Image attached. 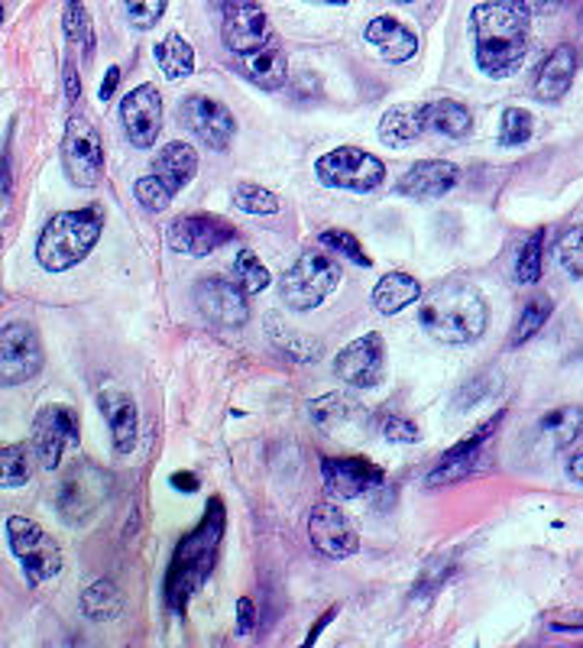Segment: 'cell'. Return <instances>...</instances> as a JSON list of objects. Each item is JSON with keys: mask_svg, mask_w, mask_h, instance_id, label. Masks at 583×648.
I'll return each instance as SVG.
<instances>
[{"mask_svg": "<svg viewBox=\"0 0 583 648\" xmlns=\"http://www.w3.org/2000/svg\"><path fill=\"white\" fill-rule=\"evenodd\" d=\"M574 76H577V49L574 46H557L539 69V78H535V98L542 104H557L571 84H574Z\"/></svg>", "mask_w": 583, "mask_h": 648, "instance_id": "obj_22", "label": "cell"}, {"mask_svg": "<svg viewBox=\"0 0 583 648\" xmlns=\"http://www.w3.org/2000/svg\"><path fill=\"white\" fill-rule=\"evenodd\" d=\"M422 133H428L425 104H395L380 117V137L395 150L415 143Z\"/></svg>", "mask_w": 583, "mask_h": 648, "instance_id": "obj_26", "label": "cell"}, {"mask_svg": "<svg viewBox=\"0 0 583 648\" xmlns=\"http://www.w3.org/2000/svg\"><path fill=\"white\" fill-rule=\"evenodd\" d=\"M318 243L324 247V250H331V253H338V257H344L350 263H356V267L370 269L373 267V260H370V253L363 250V243L350 233V230H324L321 237H318Z\"/></svg>", "mask_w": 583, "mask_h": 648, "instance_id": "obj_39", "label": "cell"}, {"mask_svg": "<svg viewBox=\"0 0 583 648\" xmlns=\"http://www.w3.org/2000/svg\"><path fill=\"white\" fill-rule=\"evenodd\" d=\"M270 325H267V331H270V341L282 350V353H289V357H295V360H318L321 357V343L311 341V338H302V335H292L289 328L282 331V325L275 321V315L267 318Z\"/></svg>", "mask_w": 583, "mask_h": 648, "instance_id": "obj_36", "label": "cell"}, {"mask_svg": "<svg viewBox=\"0 0 583 648\" xmlns=\"http://www.w3.org/2000/svg\"><path fill=\"white\" fill-rule=\"evenodd\" d=\"M425 127L431 133H441V137H448V140H466L470 130H473V114L466 111L461 101H454V98L428 101Z\"/></svg>", "mask_w": 583, "mask_h": 648, "instance_id": "obj_29", "label": "cell"}, {"mask_svg": "<svg viewBox=\"0 0 583 648\" xmlns=\"http://www.w3.org/2000/svg\"><path fill=\"white\" fill-rule=\"evenodd\" d=\"M532 13H551V10H557L561 3H567V0H522Z\"/></svg>", "mask_w": 583, "mask_h": 648, "instance_id": "obj_51", "label": "cell"}, {"mask_svg": "<svg viewBox=\"0 0 583 648\" xmlns=\"http://www.w3.org/2000/svg\"><path fill=\"white\" fill-rule=\"evenodd\" d=\"M422 328L438 343L448 347H466V343L480 341L490 321V308L486 299L480 296L476 286H470L464 279H448L441 286L431 289L425 302H422Z\"/></svg>", "mask_w": 583, "mask_h": 648, "instance_id": "obj_2", "label": "cell"}, {"mask_svg": "<svg viewBox=\"0 0 583 648\" xmlns=\"http://www.w3.org/2000/svg\"><path fill=\"white\" fill-rule=\"evenodd\" d=\"M334 616H338V607H331V610H328V612H324V616H321V619H318V626H314V629H311V632H309V639H305V646H314V642H318V632H321V629H324V626H328V622H331Z\"/></svg>", "mask_w": 583, "mask_h": 648, "instance_id": "obj_52", "label": "cell"}, {"mask_svg": "<svg viewBox=\"0 0 583 648\" xmlns=\"http://www.w3.org/2000/svg\"><path fill=\"white\" fill-rule=\"evenodd\" d=\"M30 451L23 445H0V487H23L30 483Z\"/></svg>", "mask_w": 583, "mask_h": 648, "instance_id": "obj_35", "label": "cell"}, {"mask_svg": "<svg viewBox=\"0 0 583 648\" xmlns=\"http://www.w3.org/2000/svg\"><path fill=\"white\" fill-rule=\"evenodd\" d=\"M380 435H383L386 441H399V445H412V441L422 438V431H419L415 421L405 419V416H395V412L380 419Z\"/></svg>", "mask_w": 583, "mask_h": 648, "instance_id": "obj_45", "label": "cell"}, {"mask_svg": "<svg viewBox=\"0 0 583 648\" xmlns=\"http://www.w3.org/2000/svg\"><path fill=\"white\" fill-rule=\"evenodd\" d=\"M66 94H69V101H76L78 94H81V81H78L76 69H72V66L66 69Z\"/></svg>", "mask_w": 583, "mask_h": 648, "instance_id": "obj_53", "label": "cell"}, {"mask_svg": "<svg viewBox=\"0 0 583 648\" xmlns=\"http://www.w3.org/2000/svg\"><path fill=\"white\" fill-rule=\"evenodd\" d=\"M461 182V169L454 162H444V159H425V162H415L405 169V176L395 182V191L405 195V198H441Z\"/></svg>", "mask_w": 583, "mask_h": 648, "instance_id": "obj_21", "label": "cell"}, {"mask_svg": "<svg viewBox=\"0 0 583 648\" xmlns=\"http://www.w3.org/2000/svg\"><path fill=\"white\" fill-rule=\"evenodd\" d=\"M169 0H127V20L137 30H153L155 23L162 20Z\"/></svg>", "mask_w": 583, "mask_h": 648, "instance_id": "obj_44", "label": "cell"}, {"mask_svg": "<svg viewBox=\"0 0 583 648\" xmlns=\"http://www.w3.org/2000/svg\"><path fill=\"white\" fill-rule=\"evenodd\" d=\"M470 30L476 39V66L490 78L519 72L532 42V10L522 0H486L473 7Z\"/></svg>", "mask_w": 583, "mask_h": 648, "instance_id": "obj_1", "label": "cell"}, {"mask_svg": "<svg viewBox=\"0 0 583 648\" xmlns=\"http://www.w3.org/2000/svg\"><path fill=\"white\" fill-rule=\"evenodd\" d=\"M120 127H123L127 140L137 150L155 147V140L162 133V98H159L155 84H140V88L123 94V101H120Z\"/></svg>", "mask_w": 583, "mask_h": 648, "instance_id": "obj_15", "label": "cell"}, {"mask_svg": "<svg viewBox=\"0 0 583 648\" xmlns=\"http://www.w3.org/2000/svg\"><path fill=\"white\" fill-rule=\"evenodd\" d=\"M123 607V597L111 580H94L84 594H81V610L88 619H111Z\"/></svg>", "mask_w": 583, "mask_h": 648, "instance_id": "obj_33", "label": "cell"}, {"mask_svg": "<svg viewBox=\"0 0 583 648\" xmlns=\"http://www.w3.org/2000/svg\"><path fill=\"white\" fill-rule=\"evenodd\" d=\"M366 42L380 49V56L399 66V62H409L415 52H419V37L395 17H376L370 20L366 27Z\"/></svg>", "mask_w": 583, "mask_h": 648, "instance_id": "obj_23", "label": "cell"}, {"mask_svg": "<svg viewBox=\"0 0 583 648\" xmlns=\"http://www.w3.org/2000/svg\"><path fill=\"white\" fill-rule=\"evenodd\" d=\"M535 133V117L525 108H505L500 123V143L503 147H525Z\"/></svg>", "mask_w": 583, "mask_h": 648, "instance_id": "obj_40", "label": "cell"}, {"mask_svg": "<svg viewBox=\"0 0 583 648\" xmlns=\"http://www.w3.org/2000/svg\"><path fill=\"white\" fill-rule=\"evenodd\" d=\"M583 428V409L577 406H561L554 412H547L542 421H539V431L542 438H547L551 448H567Z\"/></svg>", "mask_w": 583, "mask_h": 648, "instance_id": "obj_31", "label": "cell"}, {"mask_svg": "<svg viewBox=\"0 0 583 648\" xmlns=\"http://www.w3.org/2000/svg\"><path fill=\"white\" fill-rule=\"evenodd\" d=\"M419 299H422V286L409 272H386L376 282V289H373V306H376L380 315H386V318L389 315L405 311L409 306H415Z\"/></svg>", "mask_w": 583, "mask_h": 648, "instance_id": "obj_28", "label": "cell"}, {"mask_svg": "<svg viewBox=\"0 0 583 648\" xmlns=\"http://www.w3.org/2000/svg\"><path fill=\"white\" fill-rule=\"evenodd\" d=\"M557 263L571 279H583V228H571L557 240Z\"/></svg>", "mask_w": 583, "mask_h": 648, "instance_id": "obj_43", "label": "cell"}, {"mask_svg": "<svg viewBox=\"0 0 583 648\" xmlns=\"http://www.w3.org/2000/svg\"><path fill=\"white\" fill-rule=\"evenodd\" d=\"M221 535H224V506H221V499H211V509L204 512L201 526L189 538H182V545L175 548V561L169 571V584H165V597H169L172 612L185 610L194 590L208 580V574L214 568Z\"/></svg>", "mask_w": 583, "mask_h": 648, "instance_id": "obj_3", "label": "cell"}, {"mask_svg": "<svg viewBox=\"0 0 583 648\" xmlns=\"http://www.w3.org/2000/svg\"><path fill=\"white\" fill-rule=\"evenodd\" d=\"M69 445H78V416L69 406H46L33 421V455L42 470H56Z\"/></svg>", "mask_w": 583, "mask_h": 648, "instance_id": "obj_14", "label": "cell"}, {"mask_svg": "<svg viewBox=\"0 0 583 648\" xmlns=\"http://www.w3.org/2000/svg\"><path fill=\"white\" fill-rule=\"evenodd\" d=\"M344 269L338 260H331L321 247H309L299 253V260L282 272L279 296L285 308L292 311H311L318 308L338 286H341Z\"/></svg>", "mask_w": 583, "mask_h": 648, "instance_id": "obj_5", "label": "cell"}, {"mask_svg": "<svg viewBox=\"0 0 583 648\" xmlns=\"http://www.w3.org/2000/svg\"><path fill=\"white\" fill-rule=\"evenodd\" d=\"M101 412L108 416V425H111V441H114L117 455H130L137 445V421H140L137 402L120 389H104Z\"/></svg>", "mask_w": 583, "mask_h": 648, "instance_id": "obj_25", "label": "cell"}, {"mask_svg": "<svg viewBox=\"0 0 583 648\" xmlns=\"http://www.w3.org/2000/svg\"><path fill=\"white\" fill-rule=\"evenodd\" d=\"M237 240V228L218 215H189L169 228V247L185 257H208Z\"/></svg>", "mask_w": 583, "mask_h": 648, "instance_id": "obj_16", "label": "cell"}, {"mask_svg": "<svg viewBox=\"0 0 583 648\" xmlns=\"http://www.w3.org/2000/svg\"><path fill=\"white\" fill-rule=\"evenodd\" d=\"M98 240H101V215L94 208L62 211L39 233V267L49 269V272H66V269L78 267L94 250Z\"/></svg>", "mask_w": 583, "mask_h": 648, "instance_id": "obj_4", "label": "cell"}, {"mask_svg": "<svg viewBox=\"0 0 583 648\" xmlns=\"http://www.w3.org/2000/svg\"><path fill=\"white\" fill-rule=\"evenodd\" d=\"M117 84H120V69H117V66H111V69H108V76H104V81H101V91H98V98H101V101H111V98H114Z\"/></svg>", "mask_w": 583, "mask_h": 648, "instance_id": "obj_50", "label": "cell"}, {"mask_svg": "<svg viewBox=\"0 0 583 648\" xmlns=\"http://www.w3.org/2000/svg\"><path fill=\"white\" fill-rule=\"evenodd\" d=\"M551 632H583V610H567L557 616H547Z\"/></svg>", "mask_w": 583, "mask_h": 648, "instance_id": "obj_47", "label": "cell"}, {"mask_svg": "<svg viewBox=\"0 0 583 648\" xmlns=\"http://www.w3.org/2000/svg\"><path fill=\"white\" fill-rule=\"evenodd\" d=\"M309 412H311V421H314L318 428L331 431L334 425L348 421V416L353 412V399L344 396V392H328V396H321V399H314V402H311Z\"/></svg>", "mask_w": 583, "mask_h": 648, "instance_id": "obj_37", "label": "cell"}, {"mask_svg": "<svg viewBox=\"0 0 583 648\" xmlns=\"http://www.w3.org/2000/svg\"><path fill=\"white\" fill-rule=\"evenodd\" d=\"M66 30H69V37L76 39V42H88L91 46V27H88L81 0H66Z\"/></svg>", "mask_w": 583, "mask_h": 648, "instance_id": "obj_46", "label": "cell"}, {"mask_svg": "<svg viewBox=\"0 0 583 648\" xmlns=\"http://www.w3.org/2000/svg\"><path fill=\"white\" fill-rule=\"evenodd\" d=\"M221 37H224V46L231 49L233 56H250L257 52L270 33V20L263 13L260 3H240V7H231L224 13V27H221Z\"/></svg>", "mask_w": 583, "mask_h": 648, "instance_id": "obj_20", "label": "cell"}, {"mask_svg": "<svg viewBox=\"0 0 583 648\" xmlns=\"http://www.w3.org/2000/svg\"><path fill=\"white\" fill-rule=\"evenodd\" d=\"M172 487H175V490H189V494H194V490H198V480H194V473H175V477H172Z\"/></svg>", "mask_w": 583, "mask_h": 648, "instance_id": "obj_54", "label": "cell"}, {"mask_svg": "<svg viewBox=\"0 0 583 648\" xmlns=\"http://www.w3.org/2000/svg\"><path fill=\"white\" fill-rule=\"evenodd\" d=\"M551 311H554V302H551L547 296L529 299V306L522 308V315H519V321H515V328H512V335H509V347H522V343L532 341L544 325H547Z\"/></svg>", "mask_w": 583, "mask_h": 648, "instance_id": "obj_32", "label": "cell"}, {"mask_svg": "<svg viewBox=\"0 0 583 648\" xmlns=\"http://www.w3.org/2000/svg\"><path fill=\"white\" fill-rule=\"evenodd\" d=\"M240 3H257V0H211V7L221 10V13H228L231 7H240Z\"/></svg>", "mask_w": 583, "mask_h": 648, "instance_id": "obj_56", "label": "cell"}, {"mask_svg": "<svg viewBox=\"0 0 583 648\" xmlns=\"http://www.w3.org/2000/svg\"><path fill=\"white\" fill-rule=\"evenodd\" d=\"M334 373H338V380L356 386V389L380 386L386 377V341H383V335L370 331V335L350 341L334 360Z\"/></svg>", "mask_w": 583, "mask_h": 648, "instance_id": "obj_12", "label": "cell"}, {"mask_svg": "<svg viewBox=\"0 0 583 648\" xmlns=\"http://www.w3.org/2000/svg\"><path fill=\"white\" fill-rule=\"evenodd\" d=\"M7 541H10L13 558L20 561V568H23L27 580L33 587L62 574V548H59V541L33 519L10 516L7 519Z\"/></svg>", "mask_w": 583, "mask_h": 648, "instance_id": "obj_6", "label": "cell"}, {"mask_svg": "<svg viewBox=\"0 0 583 648\" xmlns=\"http://www.w3.org/2000/svg\"><path fill=\"white\" fill-rule=\"evenodd\" d=\"M392 3H412V0H392Z\"/></svg>", "mask_w": 583, "mask_h": 648, "instance_id": "obj_58", "label": "cell"}, {"mask_svg": "<svg viewBox=\"0 0 583 648\" xmlns=\"http://www.w3.org/2000/svg\"><path fill=\"white\" fill-rule=\"evenodd\" d=\"M62 162L78 189H94L104 176V143L98 127L84 114L69 117L66 140H62Z\"/></svg>", "mask_w": 583, "mask_h": 648, "instance_id": "obj_9", "label": "cell"}, {"mask_svg": "<svg viewBox=\"0 0 583 648\" xmlns=\"http://www.w3.org/2000/svg\"><path fill=\"white\" fill-rule=\"evenodd\" d=\"M567 477H571L574 483H583V451L567 460Z\"/></svg>", "mask_w": 583, "mask_h": 648, "instance_id": "obj_55", "label": "cell"}, {"mask_svg": "<svg viewBox=\"0 0 583 648\" xmlns=\"http://www.w3.org/2000/svg\"><path fill=\"white\" fill-rule=\"evenodd\" d=\"M194 308L201 311L204 321L218 325V328H243L250 321V306L243 289L224 279V276H208L194 282Z\"/></svg>", "mask_w": 583, "mask_h": 648, "instance_id": "obj_11", "label": "cell"}, {"mask_svg": "<svg viewBox=\"0 0 583 648\" xmlns=\"http://www.w3.org/2000/svg\"><path fill=\"white\" fill-rule=\"evenodd\" d=\"M108 494H111V477L104 470H98L94 463L81 460L59 483L56 512L69 526H84L101 509V502L108 499Z\"/></svg>", "mask_w": 583, "mask_h": 648, "instance_id": "obj_8", "label": "cell"}, {"mask_svg": "<svg viewBox=\"0 0 583 648\" xmlns=\"http://www.w3.org/2000/svg\"><path fill=\"white\" fill-rule=\"evenodd\" d=\"M155 62L162 69V76L169 81H182L194 72V49L192 42L179 33H169L165 39L155 42Z\"/></svg>", "mask_w": 583, "mask_h": 648, "instance_id": "obj_30", "label": "cell"}, {"mask_svg": "<svg viewBox=\"0 0 583 648\" xmlns=\"http://www.w3.org/2000/svg\"><path fill=\"white\" fill-rule=\"evenodd\" d=\"M194 172H198V153L189 143H169L155 153L153 176H159L175 195L192 182Z\"/></svg>", "mask_w": 583, "mask_h": 648, "instance_id": "obj_27", "label": "cell"}, {"mask_svg": "<svg viewBox=\"0 0 583 648\" xmlns=\"http://www.w3.org/2000/svg\"><path fill=\"white\" fill-rule=\"evenodd\" d=\"M505 419V412H500L496 419L483 421L470 438L464 441H458L441 463L428 473V487H448V483H458V480H464L466 473L473 470V463L480 460V451H483V445L496 435V428H500V421Z\"/></svg>", "mask_w": 583, "mask_h": 648, "instance_id": "obj_19", "label": "cell"}, {"mask_svg": "<svg viewBox=\"0 0 583 648\" xmlns=\"http://www.w3.org/2000/svg\"><path fill=\"white\" fill-rule=\"evenodd\" d=\"M233 282L243 289V296H257L272 282L267 263L253 253V250H240L237 263H233Z\"/></svg>", "mask_w": 583, "mask_h": 648, "instance_id": "obj_34", "label": "cell"}, {"mask_svg": "<svg viewBox=\"0 0 583 648\" xmlns=\"http://www.w3.org/2000/svg\"><path fill=\"white\" fill-rule=\"evenodd\" d=\"M321 477H324V490L334 499H356V496L383 487V480H386L383 467H376L366 458L321 460Z\"/></svg>", "mask_w": 583, "mask_h": 648, "instance_id": "obj_18", "label": "cell"}, {"mask_svg": "<svg viewBox=\"0 0 583 648\" xmlns=\"http://www.w3.org/2000/svg\"><path fill=\"white\" fill-rule=\"evenodd\" d=\"M42 341L27 321H10L0 328V386H23L42 370Z\"/></svg>", "mask_w": 583, "mask_h": 648, "instance_id": "obj_10", "label": "cell"}, {"mask_svg": "<svg viewBox=\"0 0 583 648\" xmlns=\"http://www.w3.org/2000/svg\"><path fill=\"white\" fill-rule=\"evenodd\" d=\"M233 205L247 215H275L279 211V198L257 182H240L233 189Z\"/></svg>", "mask_w": 583, "mask_h": 648, "instance_id": "obj_41", "label": "cell"}, {"mask_svg": "<svg viewBox=\"0 0 583 648\" xmlns=\"http://www.w3.org/2000/svg\"><path fill=\"white\" fill-rule=\"evenodd\" d=\"M483 396H486V386H483V377H476V380L470 382V389L464 386V392L458 396V409H470V406H476Z\"/></svg>", "mask_w": 583, "mask_h": 648, "instance_id": "obj_49", "label": "cell"}, {"mask_svg": "<svg viewBox=\"0 0 583 648\" xmlns=\"http://www.w3.org/2000/svg\"><path fill=\"white\" fill-rule=\"evenodd\" d=\"M314 3H328V7H344L348 0H314Z\"/></svg>", "mask_w": 583, "mask_h": 648, "instance_id": "obj_57", "label": "cell"}, {"mask_svg": "<svg viewBox=\"0 0 583 648\" xmlns=\"http://www.w3.org/2000/svg\"><path fill=\"white\" fill-rule=\"evenodd\" d=\"M0 23H3V7H0Z\"/></svg>", "mask_w": 583, "mask_h": 648, "instance_id": "obj_59", "label": "cell"}, {"mask_svg": "<svg viewBox=\"0 0 583 648\" xmlns=\"http://www.w3.org/2000/svg\"><path fill=\"white\" fill-rule=\"evenodd\" d=\"M179 120L208 150H218V153H224L231 147L233 133H237V120H233L231 111L221 101L204 98V94H189L179 104Z\"/></svg>", "mask_w": 583, "mask_h": 648, "instance_id": "obj_13", "label": "cell"}, {"mask_svg": "<svg viewBox=\"0 0 583 648\" xmlns=\"http://www.w3.org/2000/svg\"><path fill=\"white\" fill-rule=\"evenodd\" d=\"M133 195H137L140 208H143V211H150V215L165 211V208L172 205V198H175V191L169 189L159 176H143V179H137Z\"/></svg>", "mask_w": 583, "mask_h": 648, "instance_id": "obj_42", "label": "cell"}, {"mask_svg": "<svg viewBox=\"0 0 583 648\" xmlns=\"http://www.w3.org/2000/svg\"><path fill=\"white\" fill-rule=\"evenodd\" d=\"M240 69L253 84H260L267 91H279L289 81V59H285L282 46L275 42V37L267 39L257 52L240 56Z\"/></svg>", "mask_w": 583, "mask_h": 648, "instance_id": "obj_24", "label": "cell"}, {"mask_svg": "<svg viewBox=\"0 0 583 648\" xmlns=\"http://www.w3.org/2000/svg\"><path fill=\"white\" fill-rule=\"evenodd\" d=\"M544 230H535L529 240H525V247H522V253H519V263H515V282L519 286H535L539 279H542L544 272Z\"/></svg>", "mask_w": 583, "mask_h": 648, "instance_id": "obj_38", "label": "cell"}, {"mask_svg": "<svg viewBox=\"0 0 583 648\" xmlns=\"http://www.w3.org/2000/svg\"><path fill=\"white\" fill-rule=\"evenodd\" d=\"M309 535L311 545L331 561H344L350 555H356V548H360V535L348 519V512L334 502H321L311 509Z\"/></svg>", "mask_w": 583, "mask_h": 648, "instance_id": "obj_17", "label": "cell"}, {"mask_svg": "<svg viewBox=\"0 0 583 648\" xmlns=\"http://www.w3.org/2000/svg\"><path fill=\"white\" fill-rule=\"evenodd\" d=\"M314 172L321 179V186L328 189L353 191V195H366L376 191L386 182V166L383 159L356 147H338L331 153L318 156Z\"/></svg>", "mask_w": 583, "mask_h": 648, "instance_id": "obj_7", "label": "cell"}, {"mask_svg": "<svg viewBox=\"0 0 583 648\" xmlns=\"http://www.w3.org/2000/svg\"><path fill=\"white\" fill-rule=\"evenodd\" d=\"M253 626H257L253 600H250V597H240V600H237V632H240V636H250Z\"/></svg>", "mask_w": 583, "mask_h": 648, "instance_id": "obj_48", "label": "cell"}]
</instances>
